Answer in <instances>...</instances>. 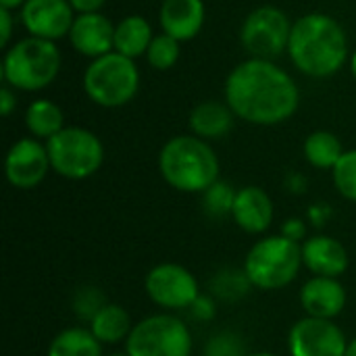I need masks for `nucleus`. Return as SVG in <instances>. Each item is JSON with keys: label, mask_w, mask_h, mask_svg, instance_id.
<instances>
[{"label": "nucleus", "mask_w": 356, "mask_h": 356, "mask_svg": "<svg viewBox=\"0 0 356 356\" xmlns=\"http://www.w3.org/2000/svg\"><path fill=\"white\" fill-rule=\"evenodd\" d=\"M17 108V94L13 92L10 86H4L0 90V113L2 117H8Z\"/></svg>", "instance_id": "34"}, {"label": "nucleus", "mask_w": 356, "mask_h": 356, "mask_svg": "<svg viewBox=\"0 0 356 356\" xmlns=\"http://www.w3.org/2000/svg\"><path fill=\"white\" fill-rule=\"evenodd\" d=\"M25 127L33 138L48 142L58 131H63L67 125H65V115L56 102L38 98L25 111Z\"/></svg>", "instance_id": "22"}, {"label": "nucleus", "mask_w": 356, "mask_h": 356, "mask_svg": "<svg viewBox=\"0 0 356 356\" xmlns=\"http://www.w3.org/2000/svg\"><path fill=\"white\" fill-rule=\"evenodd\" d=\"M161 177L177 192L202 194L219 179V156L198 136H175L159 154Z\"/></svg>", "instance_id": "3"}, {"label": "nucleus", "mask_w": 356, "mask_h": 356, "mask_svg": "<svg viewBox=\"0 0 356 356\" xmlns=\"http://www.w3.org/2000/svg\"><path fill=\"white\" fill-rule=\"evenodd\" d=\"M302 265L321 277H342L348 271L350 257L340 240L334 236L317 234L307 238L302 244Z\"/></svg>", "instance_id": "16"}, {"label": "nucleus", "mask_w": 356, "mask_h": 356, "mask_svg": "<svg viewBox=\"0 0 356 356\" xmlns=\"http://www.w3.org/2000/svg\"><path fill=\"white\" fill-rule=\"evenodd\" d=\"M190 327L171 313H159L138 321L125 342L129 356H192Z\"/></svg>", "instance_id": "8"}, {"label": "nucleus", "mask_w": 356, "mask_h": 356, "mask_svg": "<svg viewBox=\"0 0 356 356\" xmlns=\"http://www.w3.org/2000/svg\"><path fill=\"white\" fill-rule=\"evenodd\" d=\"M248 356H277V355H273V353H250Z\"/></svg>", "instance_id": "39"}, {"label": "nucleus", "mask_w": 356, "mask_h": 356, "mask_svg": "<svg viewBox=\"0 0 356 356\" xmlns=\"http://www.w3.org/2000/svg\"><path fill=\"white\" fill-rule=\"evenodd\" d=\"M300 267H305L300 244L277 234L254 242L244 259L242 269L252 288L275 292L290 286L298 277Z\"/></svg>", "instance_id": "4"}, {"label": "nucleus", "mask_w": 356, "mask_h": 356, "mask_svg": "<svg viewBox=\"0 0 356 356\" xmlns=\"http://www.w3.org/2000/svg\"><path fill=\"white\" fill-rule=\"evenodd\" d=\"M46 356H102V344L90 327H67L50 340Z\"/></svg>", "instance_id": "23"}, {"label": "nucleus", "mask_w": 356, "mask_h": 356, "mask_svg": "<svg viewBox=\"0 0 356 356\" xmlns=\"http://www.w3.org/2000/svg\"><path fill=\"white\" fill-rule=\"evenodd\" d=\"M348 340L330 319L302 317L288 334L290 356H346Z\"/></svg>", "instance_id": "11"}, {"label": "nucleus", "mask_w": 356, "mask_h": 356, "mask_svg": "<svg viewBox=\"0 0 356 356\" xmlns=\"http://www.w3.org/2000/svg\"><path fill=\"white\" fill-rule=\"evenodd\" d=\"M146 296L163 311H186L200 296L194 273L177 263H161L152 267L144 280Z\"/></svg>", "instance_id": "10"}, {"label": "nucleus", "mask_w": 356, "mask_h": 356, "mask_svg": "<svg viewBox=\"0 0 356 356\" xmlns=\"http://www.w3.org/2000/svg\"><path fill=\"white\" fill-rule=\"evenodd\" d=\"M250 288H252V284L246 277L244 269L242 271H238V269H225V271L217 273L213 277V282H211L213 296L219 298V300H225V302L240 300L242 296L248 294Z\"/></svg>", "instance_id": "25"}, {"label": "nucleus", "mask_w": 356, "mask_h": 356, "mask_svg": "<svg viewBox=\"0 0 356 356\" xmlns=\"http://www.w3.org/2000/svg\"><path fill=\"white\" fill-rule=\"evenodd\" d=\"M52 169L48 148L35 138L17 140L4 159V175L6 181L17 190H33L40 186L48 171Z\"/></svg>", "instance_id": "12"}, {"label": "nucleus", "mask_w": 356, "mask_h": 356, "mask_svg": "<svg viewBox=\"0 0 356 356\" xmlns=\"http://www.w3.org/2000/svg\"><path fill=\"white\" fill-rule=\"evenodd\" d=\"M115 29L117 25L102 13L77 15L69 31V42L75 52L94 60L115 50Z\"/></svg>", "instance_id": "14"}, {"label": "nucleus", "mask_w": 356, "mask_h": 356, "mask_svg": "<svg viewBox=\"0 0 356 356\" xmlns=\"http://www.w3.org/2000/svg\"><path fill=\"white\" fill-rule=\"evenodd\" d=\"M273 215H275L273 200L263 188L244 186L238 190L232 209V219L242 232L252 236L265 234L273 223Z\"/></svg>", "instance_id": "17"}, {"label": "nucleus", "mask_w": 356, "mask_h": 356, "mask_svg": "<svg viewBox=\"0 0 356 356\" xmlns=\"http://www.w3.org/2000/svg\"><path fill=\"white\" fill-rule=\"evenodd\" d=\"M202 356H248V353H246V344L238 332L223 330L209 338V342L204 344Z\"/></svg>", "instance_id": "29"}, {"label": "nucleus", "mask_w": 356, "mask_h": 356, "mask_svg": "<svg viewBox=\"0 0 356 356\" xmlns=\"http://www.w3.org/2000/svg\"><path fill=\"white\" fill-rule=\"evenodd\" d=\"M75 13L86 15V13H100V8L106 4V0H69Z\"/></svg>", "instance_id": "35"}, {"label": "nucleus", "mask_w": 356, "mask_h": 356, "mask_svg": "<svg viewBox=\"0 0 356 356\" xmlns=\"http://www.w3.org/2000/svg\"><path fill=\"white\" fill-rule=\"evenodd\" d=\"M152 27L148 19L142 15H129L117 23L115 29V52L127 56V58H138L148 52L152 44Z\"/></svg>", "instance_id": "20"}, {"label": "nucleus", "mask_w": 356, "mask_h": 356, "mask_svg": "<svg viewBox=\"0 0 356 356\" xmlns=\"http://www.w3.org/2000/svg\"><path fill=\"white\" fill-rule=\"evenodd\" d=\"M346 356H356V338H353L348 342V348H346Z\"/></svg>", "instance_id": "37"}, {"label": "nucleus", "mask_w": 356, "mask_h": 356, "mask_svg": "<svg viewBox=\"0 0 356 356\" xmlns=\"http://www.w3.org/2000/svg\"><path fill=\"white\" fill-rule=\"evenodd\" d=\"M179 40L167 35V33H161V35H154L148 52H146V58L150 63V67H154L156 71H167L171 69L177 60H179V54H181V48H179Z\"/></svg>", "instance_id": "27"}, {"label": "nucleus", "mask_w": 356, "mask_h": 356, "mask_svg": "<svg viewBox=\"0 0 356 356\" xmlns=\"http://www.w3.org/2000/svg\"><path fill=\"white\" fill-rule=\"evenodd\" d=\"M27 0H0V8H6V10H15V8H23Z\"/></svg>", "instance_id": "36"}, {"label": "nucleus", "mask_w": 356, "mask_h": 356, "mask_svg": "<svg viewBox=\"0 0 356 356\" xmlns=\"http://www.w3.org/2000/svg\"><path fill=\"white\" fill-rule=\"evenodd\" d=\"M188 311H190L192 317L198 319V321H213L215 315H217V302H215V298L200 294Z\"/></svg>", "instance_id": "31"}, {"label": "nucleus", "mask_w": 356, "mask_h": 356, "mask_svg": "<svg viewBox=\"0 0 356 356\" xmlns=\"http://www.w3.org/2000/svg\"><path fill=\"white\" fill-rule=\"evenodd\" d=\"M350 71H353V75H355L356 79V50L353 52V56H350Z\"/></svg>", "instance_id": "38"}, {"label": "nucleus", "mask_w": 356, "mask_h": 356, "mask_svg": "<svg viewBox=\"0 0 356 356\" xmlns=\"http://www.w3.org/2000/svg\"><path fill=\"white\" fill-rule=\"evenodd\" d=\"M10 38H13V10L0 8V46L8 48Z\"/></svg>", "instance_id": "33"}, {"label": "nucleus", "mask_w": 356, "mask_h": 356, "mask_svg": "<svg viewBox=\"0 0 356 356\" xmlns=\"http://www.w3.org/2000/svg\"><path fill=\"white\" fill-rule=\"evenodd\" d=\"M52 171L65 179H88L100 171L104 163V146L100 138L77 125H67L46 142Z\"/></svg>", "instance_id": "7"}, {"label": "nucleus", "mask_w": 356, "mask_h": 356, "mask_svg": "<svg viewBox=\"0 0 356 356\" xmlns=\"http://www.w3.org/2000/svg\"><path fill=\"white\" fill-rule=\"evenodd\" d=\"M207 8L202 0H163L159 10V21L163 33L188 42L194 40L204 25Z\"/></svg>", "instance_id": "18"}, {"label": "nucleus", "mask_w": 356, "mask_h": 356, "mask_svg": "<svg viewBox=\"0 0 356 356\" xmlns=\"http://www.w3.org/2000/svg\"><path fill=\"white\" fill-rule=\"evenodd\" d=\"M106 305V298L104 294L94 288V286H83L77 290L75 298H73V311L77 315V319L81 321H92L96 317V313Z\"/></svg>", "instance_id": "30"}, {"label": "nucleus", "mask_w": 356, "mask_h": 356, "mask_svg": "<svg viewBox=\"0 0 356 356\" xmlns=\"http://www.w3.org/2000/svg\"><path fill=\"white\" fill-rule=\"evenodd\" d=\"M332 177L340 196H344L350 202H356V148L346 150L342 154L338 165L332 169Z\"/></svg>", "instance_id": "28"}, {"label": "nucleus", "mask_w": 356, "mask_h": 356, "mask_svg": "<svg viewBox=\"0 0 356 356\" xmlns=\"http://www.w3.org/2000/svg\"><path fill=\"white\" fill-rule=\"evenodd\" d=\"M302 150H305V159L315 169H334L338 165V161L342 159V154L346 152L342 148L340 138L334 136L332 131H325V129L313 131L305 140Z\"/></svg>", "instance_id": "24"}, {"label": "nucleus", "mask_w": 356, "mask_h": 356, "mask_svg": "<svg viewBox=\"0 0 356 356\" xmlns=\"http://www.w3.org/2000/svg\"><path fill=\"white\" fill-rule=\"evenodd\" d=\"M282 236H286L288 240H292L296 244H302L307 240V221L300 219V217L286 219L284 225H282Z\"/></svg>", "instance_id": "32"}, {"label": "nucleus", "mask_w": 356, "mask_h": 356, "mask_svg": "<svg viewBox=\"0 0 356 356\" xmlns=\"http://www.w3.org/2000/svg\"><path fill=\"white\" fill-rule=\"evenodd\" d=\"M225 102L242 121L252 125H280L298 111L300 90L273 60L248 58L227 75Z\"/></svg>", "instance_id": "1"}, {"label": "nucleus", "mask_w": 356, "mask_h": 356, "mask_svg": "<svg viewBox=\"0 0 356 356\" xmlns=\"http://www.w3.org/2000/svg\"><path fill=\"white\" fill-rule=\"evenodd\" d=\"M108 356H129L127 353H117V355H108Z\"/></svg>", "instance_id": "40"}, {"label": "nucleus", "mask_w": 356, "mask_h": 356, "mask_svg": "<svg viewBox=\"0 0 356 356\" xmlns=\"http://www.w3.org/2000/svg\"><path fill=\"white\" fill-rule=\"evenodd\" d=\"M75 10L69 0H27L21 8V23L29 35L56 42L69 35Z\"/></svg>", "instance_id": "13"}, {"label": "nucleus", "mask_w": 356, "mask_h": 356, "mask_svg": "<svg viewBox=\"0 0 356 356\" xmlns=\"http://www.w3.org/2000/svg\"><path fill=\"white\" fill-rule=\"evenodd\" d=\"M288 54L300 73L317 79L332 77L348 60L346 31L334 17L309 13L292 25Z\"/></svg>", "instance_id": "2"}, {"label": "nucleus", "mask_w": 356, "mask_h": 356, "mask_svg": "<svg viewBox=\"0 0 356 356\" xmlns=\"http://www.w3.org/2000/svg\"><path fill=\"white\" fill-rule=\"evenodd\" d=\"M292 25L288 15L277 6H259L248 13L240 29V42L250 58L273 60L288 50Z\"/></svg>", "instance_id": "9"}, {"label": "nucleus", "mask_w": 356, "mask_h": 356, "mask_svg": "<svg viewBox=\"0 0 356 356\" xmlns=\"http://www.w3.org/2000/svg\"><path fill=\"white\" fill-rule=\"evenodd\" d=\"M234 119H236V115L227 102L223 104L217 100H207L192 108L190 129L194 136H198L202 140H219L232 131Z\"/></svg>", "instance_id": "19"}, {"label": "nucleus", "mask_w": 356, "mask_h": 356, "mask_svg": "<svg viewBox=\"0 0 356 356\" xmlns=\"http://www.w3.org/2000/svg\"><path fill=\"white\" fill-rule=\"evenodd\" d=\"M136 323H131L129 313L115 302H106L96 317L90 321V332L96 336V340L104 346V344H119V342H127L131 330Z\"/></svg>", "instance_id": "21"}, {"label": "nucleus", "mask_w": 356, "mask_h": 356, "mask_svg": "<svg viewBox=\"0 0 356 356\" xmlns=\"http://www.w3.org/2000/svg\"><path fill=\"white\" fill-rule=\"evenodd\" d=\"M60 69V52L54 42L42 38H23L6 48L2 77L6 86L21 92H40L48 88Z\"/></svg>", "instance_id": "5"}, {"label": "nucleus", "mask_w": 356, "mask_h": 356, "mask_svg": "<svg viewBox=\"0 0 356 356\" xmlns=\"http://www.w3.org/2000/svg\"><path fill=\"white\" fill-rule=\"evenodd\" d=\"M238 190H234L227 181L217 179L209 190H204L202 196V211L213 217V219H221V217H232V209H234V200H236Z\"/></svg>", "instance_id": "26"}, {"label": "nucleus", "mask_w": 356, "mask_h": 356, "mask_svg": "<svg viewBox=\"0 0 356 356\" xmlns=\"http://www.w3.org/2000/svg\"><path fill=\"white\" fill-rule=\"evenodd\" d=\"M140 88V71L134 58L108 52L94 58L83 71L86 96L104 108H117L131 102Z\"/></svg>", "instance_id": "6"}, {"label": "nucleus", "mask_w": 356, "mask_h": 356, "mask_svg": "<svg viewBox=\"0 0 356 356\" xmlns=\"http://www.w3.org/2000/svg\"><path fill=\"white\" fill-rule=\"evenodd\" d=\"M348 294L338 277H321L313 275L300 288V307L307 317L330 319L334 321L346 307Z\"/></svg>", "instance_id": "15"}]
</instances>
